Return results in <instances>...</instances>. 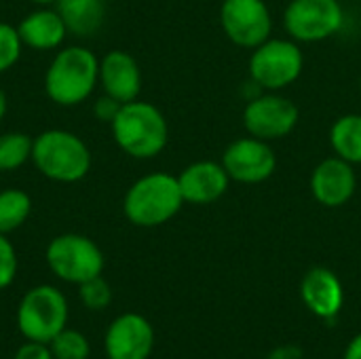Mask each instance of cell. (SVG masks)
<instances>
[{"label": "cell", "instance_id": "obj_1", "mask_svg": "<svg viewBox=\"0 0 361 359\" xmlns=\"http://www.w3.org/2000/svg\"><path fill=\"white\" fill-rule=\"evenodd\" d=\"M99 83V59L87 47L72 44L57 51L44 74V91L57 106L82 104Z\"/></svg>", "mask_w": 361, "mask_h": 359}, {"label": "cell", "instance_id": "obj_2", "mask_svg": "<svg viewBox=\"0 0 361 359\" xmlns=\"http://www.w3.org/2000/svg\"><path fill=\"white\" fill-rule=\"evenodd\" d=\"M110 127L118 148L133 159H154L169 140V127L163 112L154 104L142 99L123 104Z\"/></svg>", "mask_w": 361, "mask_h": 359}, {"label": "cell", "instance_id": "obj_3", "mask_svg": "<svg viewBox=\"0 0 361 359\" xmlns=\"http://www.w3.org/2000/svg\"><path fill=\"white\" fill-rule=\"evenodd\" d=\"M184 205L178 176L157 171L135 180L123 199V214L133 226L154 229L169 222Z\"/></svg>", "mask_w": 361, "mask_h": 359}, {"label": "cell", "instance_id": "obj_4", "mask_svg": "<svg viewBox=\"0 0 361 359\" xmlns=\"http://www.w3.org/2000/svg\"><path fill=\"white\" fill-rule=\"evenodd\" d=\"M32 163L44 178L72 184L89 174L91 152L76 133L66 129H49L34 138Z\"/></svg>", "mask_w": 361, "mask_h": 359}, {"label": "cell", "instance_id": "obj_5", "mask_svg": "<svg viewBox=\"0 0 361 359\" xmlns=\"http://www.w3.org/2000/svg\"><path fill=\"white\" fill-rule=\"evenodd\" d=\"M70 307L63 292L42 284L30 288L17 307V328L25 341L49 345L61 330L68 328Z\"/></svg>", "mask_w": 361, "mask_h": 359}, {"label": "cell", "instance_id": "obj_6", "mask_svg": "<svg viewBox=\"0 0 361 359\" xmlns=\"http://www.w3.org/2000/svg\"><path fill=\"white\" fill-rule=\"evenodd\" d=\"M44 260L51 273L72 286H80L104 273V254L99 245L78 233H63L49 241Z\"/></svg>", "mask_w": 361, "mask_h": 359}, {"label": "cell", "instance_id": "obj_7", "mask_svg": "<svg viewBox=\"0 0 361 359\" xmlns=\"http://www.w3.org/2000/svg\"><path fill=\"white\" fill-rule=\"evenodd\" d=\"M252 51L250 76L254 85L267 91L286 89L302 74L305 57L298 42L292 38H269Z\"/></svg>", "mask_w": 361, "mask_h": 359}, {"label": "cell", "instance_id": "obj_8", "mask_svg": "<svg viewBox=\"0 0 361 359\" xmlns=\"http://www.w3.org/2000/svg\"><path fill=\"white\" fill-rule=\"evenodd\" d=\"M345 21L338 0H292L283 13V25L296 42H322L334 36Z\"/></svg>", "mask_w": 361, "mask_h": 359}, {"label": "cell", "instance_id": "obj_9", "mask_svg": "<svg viewBox=\"0 0 361 359\" xmlns=\"http://www.w3.org/2000/svg\"><path fill=\"white\" fill-rule=\"evenodd\" d=\"M220 25L237 47L256 49L271 38L273 17L264 0H224L220 6Z\"/></svg>", "mask_w": 361, "mask_h": 359}, {"label": "cell", "instance_id": "obj_10", "mask_svg": "<svg viewBox=\"0 0 361 359\" xmlns=\"http://www.w3.org/2000/svg\"><path fill=\"white\" fill-rule=\"evenodd\" d=\"M298 116V108L292 99L279 93H267L247 102L243 110V127L258 140L275 142L296 129Z\"/></svg>", "mask_w": 361, "mask_h": 359}, {"label": "cell", "instance_id": "obj_11", "mask_svg": "<svg viewBox=\"0 0 361 359\" xmlns=\"http://www.w3.org/2000/svg\"><path fill=\"white\" fill-rule=\"evenodd\" d=\"M231 180L241 184H260L277 169V154L271 144L254 135L239 138L226 146L220 161Z\"/></svg>", "mask_w": 361, "mask_h": 359}, {"label": "cell", "instance_id": "obj_12", "mask_svg": "<svg viewBox=\"0 0 361 359\" xmlns=\"http://www.w3.org/2000/svg\"><path fill=\"white\" fill-rule=\"evenodd\" d=\"M104 349L108 359H148L154 349L152 324L140 313H123L110 322Z\"/></svg>", "mask_w": 361, "mask_h": 359}, {"label": "cell", "instance_id": "obj_13", "mask_svg": "<svg viewBox=\"0 0 361 359\" xmlns=\"http://www.w3.org/2000/svg\"><path fill=\"white\" fill-rule=\"evenodd\" d=\"M357 188V176L351 163L341 157L324 159L311 174V193L324 207L345 205Z\"/></svg>", "mask_w": 361, "mask_h": 359}, {"label": "cell", "instance_id": "obj_14", "mask_svg": "<svg viewBox=\"0 0 361 359\" xmlns=\"http://www.w3.org/2000/svg\"><path fill=\"white\" fill-rule=\"evenodd\" d=\"M178 184H180L184 203L209 205L226 195L231 178L222 163L197 161L180 171Z\"/></svg>", "mask_w": 361, "mask_h": 359}, {"label": "cell", "instance_id": "obj_15", "mask_svg": "<svg viewBox=\"0 0 361 359\" xmlns=\"http://www.w3.org/2000/svg\"><path fill=\"white\" fill-rule=\"evenodd\" d=\"M99 83L106 95L127 104L142 91V70L131 53L114 49L99 59Z\"/></svg>", "mask_w": 361, "mask_h": 359}, {"label": "cell", "instance_id": "obj_16", "mask_svg": "<svg viewBox=\"0 0 361 359\" xmlns=\"http://www.w3.org/2000/svg\"><path fill=\"white\" fill-rule=\"evenodd\" d=\"M300 296L307 309L322 320L336 317L345 303V290L341 279L324 267H315L305 275L300 284Z\"/></svg>", "mask_w": 361, "mask_h": 359}, {"label": "cell", "instance_id": "obj_17", "mask_svg": "<svg viewBox=\"0 0 361 359\" xmlns=\"http://www.w3.org/2000/svg\"><path fill=\"white\" fill-rule=\"evenodd\" d=\"M17 32L25 47L38 49V51H51V49L61 47V42L66 40L68 28L55 8L40 6L27 13L19 21Z\"/></svg>", "mask_w": 361, "mask_h": 359}, {"label": "cell", "instance_id": "obj_18", "mask_svg": "<svg viewBox=\"0 0 361 359\" xmlns=\"http://www.w3.org/2000/svg\"><path fill=\"white\" fill-rule=\"evenodd\" d=\"M55 11L61 15L68 32L76 36H91L104 23V0H57Z\"/></svg>", "mask_w": 361, "mask_h": 359}, {"label": "cell", "instance_id": "obj_19", "mask_svg": "<svg viewBox=\"0 0 361 359\" xmlns=\"http://www.w3.org/2000/svg\"><path fill=\"white\" fill-rule=\"evenodd\" d=\"M330 144L336 157L361 165V114H345L330 129Z\"/></svg>", "mask_w": 361, "mask_h": 359}, {"label": "cell", "instance_id": "obj_20", "mask_svg": "<svg viewBox=\"0 0 361 359\" xmlns=\"http://www.w3.org/2000/svg\"><path fill=\"white\" fill-rule=\"evenodd\" d=\"M32 214V199L25 190L4 188L0 190V233L11 235L21 229Z\"/></svg>", "mask_w": 361, "mask_h": 359}, {"label": "cell", "instance_id": "obj_21", "mask_svg": "<svg viewBox=\"0 0 361 359\" xmlns=\"http://www.w3.org/2000/svg\"><path fill=\"white\" fill-rule=\"evenodd\" d=\"M34 140L21 131L0 135V171H15L32 159Z\"/></svg>", "mask_w": 361, "mask_h": 359}, {"label": "cell", "instance_id": "obj_22", "mask_svg": "<svg viewBox=\"0 0 361 359\" xmlns=\"http://www.w3.org/2000/svg\"><path fill=\"white\" fill-rule=\"evenodd\" d=\"M49 347H51V353L55 359H89V355H91L89 339L74 328L61 330L49 343Z\"/></svg>", "mask_w": 361, "mask_h": 359}, {"label": "cell", "instance_id": "obj_23", "mask_svg": "<svg viewBox=\"0 0 361 359\" xmlns=\"http://www.w3.org/2000/svg\"><path fill=\"white\" fill-rule=\"evenodd\" d=\"M78 298L89 311H104L112 303V288L102 275H97L78 286Z\"/></svg>", "mask_w": 361, "mask_h": 359}, {"label": "cell", "instance_id": "obj_24", "mask_svg": "<svg viewBox=\"0 0 361 359\" xmlns=\"http://www.w3.org/2000/svg\"><path fill=\"white\" fill-rule=\"evenodd\" d=\"M21 36L15 25L0 21V74L8 72L21 57Z\"/></svg>", "mask_w": 361, "mask_h": 359}, {"label": "cell", "instance_id": "obj_25", "mask_svg": "<svg viewBox=\"0 0 361 359\" xmlns=\"http://www.w3.org/2000/svg\"><path fill=\"white\" fill-rule=\"evenodd\" d=\"M17 269H19L17 252L8 241V237L0 233V290H6L15 281Z\"/></svg>", "mask_w": 361, "mask_h": 359}, {"label": "cell", "instance_id": "obj_26", "mask_svg": "<svg viewBox=\"0 0 361 359\" xmlns=\"http://www.w3.org/2000/svg\"><path fill=\"white\" fill-rule=\"evenodd\" d=\"M121 102H116L114 97H110V95H102V97H97L95 99V104H93V114H95V118L97 121H104V123H112L114 121V116L118 114V110H121Z\"/></svg>", "mask_w": 361, "mask_h": 359}, {"label": "cell", "instance_id": "obj_27", "mask_svg": "<svg viewBox=\"0 0 361 359\" xmlns=\"http://www.w3.org/2000/svg\"><path fill=\"white\" fill-rule=\"evenodd\" d=\"M13 359H55L51 353V347L44 343H34V341H25L17 351Z\"/></svg>", "mask_w": 361, "mask_h": 359}, {"label": "cell", "instance_id": "obj_28", "mask_svg": "<svg viewBox=\"0 0 361 359\" xmlns=\"http://www.w3.org/2000/svg\"><path fill=\"white\" fill-rule=\"evenodd\" d=\"M302 358V351L294 345H286V347H277L269 359H300Z\"/></svg>", "mask_w": 361, "mask_h": 359}, {"label": "cell", "instance_id": "obj_29", "mask_svg": "<svg viewBox=\"0 0 361 359\" xmlns=\"http://www.w3.org/2000/svg\"><path fill=\"white\" fill-rule=\"evenodd\" d=\"M345 359H361V334H357V336L349 343V347H347V351H345Z\"/></svg>", "mask_w": 361, "mask_h": 359}, {"label": "cell", "instance_id": "obj_30", "mask_svg": "<svg viewBox=\"0 0 361 359\" xmlns=\"http://www.w3.org/2000/svg\"><path fill=\"white\" fill-rule=\"evenodd\" d=\"M6 95H4V91L0 89V121L4 118V114H6Z\"/></svg>", "mask_w": 361, "mask_h": 359}, {"label": "cell", "instance_id": "obj_31", "mask_svg": "<svg viewBox=\"0 0 361 359\" xmlns=\"http://www.w3.org/2000/svg\"><path fill=\"white\" fill-rule=\"evenodd\" d=\"M30 2H34V4H38V6H51V4H55L57 0H30Z\"/></svg>", "mask_w": 361, "mask_h": 359}, {"label": "cell", "instance_id": "obj_32", "mask_svg": "<svg viewBox=\"0 0 361 359\" xmlns=\"http://www.w3.org/2000/svg\"><path fill=\"white\" fill-rule=\"evenodd\" d=\"M360 89H361V76H360Z\"/></svg>", "mask_w": 361, "mask_h": 359}]
</instances>
